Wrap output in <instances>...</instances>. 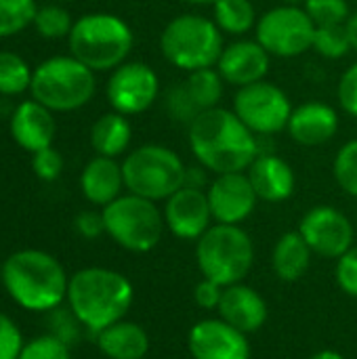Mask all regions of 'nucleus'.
I'll list each match as a JSON object with an SVG mask.
<instances>
[{
  "instance_id": "f704fd0d",
  "label": "nucleus",
  "mask_w": 357,
  "mask_h": 359,
  "mask_svg": "<svg viewBox=\"0 0 357 359\" xmlns=\"http://www.w3.org/2000/svg\"><path fill=\"white\" fill-rule=\"evenodd\" d=\"M46 316H48V334L57 337L59 341H63L69 347H74L80 341L84 326L78 322V318L72 313V309L67 305H61V307L48 311Z\"/></svg>"
},
{
  "instance_id": "7ed1b4c3",
  "label": "nucleus",
  "mask_w": 357,
  "mask_h": 359,
  "mask_svg": "<svg viewBox=\"0 0 357 359\" xmlns=\"http://www.w3.org/2000/svg\"><path fill=\"white\" fill-rule=\"evenodd\" d=\"M133 303L135 286L116 269L82 267L69 276L65 305L90 334L124 320Z\"/></svg>"
},
{
  "instance_id": "a19ab883",
  "label": "nucleus",
  "mask_w": 357,
  "mask_h": 359,
  "mask_svg": "<svg viewBox=\"0 0 357 359\" xmlns=\"http://www.w3.org/2000/svg\"><path fill=\"white\" fill-rule=\"evenodd\" d=\"M221 297H223V286L208 280V278H202L196 288H194V301L200 309H206V311H217L219 309V303H221Z\"/></svg>"
},
{
  "instance_id": "c756f323",
  "label": "nucleus",
  "mask_w": 357,
  "mask_h": 359,
  "mask_svg": "<svg viewBox=\"0 0 357 359\" xmlns=\"http://www.w3.org/2000/svg\"><path fill=\"white\" fill-rule=\"evenodd\" d=\"M32 25L42 38L59 40V38L69 36V32L74 27V19H72L69 11L63 8L61 4H44V6H38Z\"/></svg>"
},
{
  "instance_id": "aec40b11",
  "label": "nucleus",
  "mask_w": 357,
  "mask_h": 359,
  "mask_svg": "<svg viewBox=\"0 0 357 359\" xmlns=\"http://www.w3.org/2000/svg\"><path fill=\"white\" fill-rule=\"evenodd\" d=\"M8 130H11L13 141L21 149L36 154L53 145L57 122L48 107L38 103L36 99H27L15 107L11 122H8Z\"/></svg>"
},
{
  "instance_id": "f8f14e48",
  "label": "nucleus",
  "mask_w": 357,
  "mask_h": 359,
  "mask_svg": "<svg viewBox=\"0 0 357 359\" xmlns=\"http://www.w3.org/2000/svg\"><path fill=\"white\" fill-rule=\"evenodd\" d=\"M160 95V78L143 61H124L118 65L105 86V97L114 111L139 116L147 111Z\"/></svg>"
},
{
  "instance_id": "20e7f679",
  "label": "nucleus",
  "mask_w": 357,
  "mask_h": 359,
  "mask_svg": "<svg viewBox=\"0 0 357 359\" xmlns=\"http://www.w3.org/2000/svg\"><path fill=\"white\" fill-rule=\"evenodd\" d=\"M67 46L69 55L93 72H114L128 59L135 46V34L114 13H86L74 21Z\"/></svg>"
},
{
  "instance_id": "c85d7f7f",
  "label": "nucleus",
  "mask_w": 357,
  "mask_h": 359,
  "mask_svg": "<svg viewBox=\"0 0 357 359\" xmlns=\"http://www.w3.org/2000/svg\"><path fill=\"white\" fill-rule=\"evenodd\" d=\"M36 0H0V38L21 34L34 23Z\"/></svg>"
},
{
  "instance_id": "6ab92c4d",
  "label": "nucleus",
  "mask_w": 357,
  "mask_h": 359,
  "mask_svg": "<svg viewBox=\"0 0 357 359\" xmlns=\"http://www.w3.org/2000/svg\"><path fill=\"white\" fill-rule=\"evenodd\" d=\"M219 318L238 328L244 334L259 332L269 320L267 301L259 290L240 282L234 286L223 288V297L217 309Z\"/></svg>"
},
{
  "instance_id": "a18cd8bd",
  "label": "nucleus",
  "mask_w": 357,
  "mask_h": 359,
  "mask_svg": "<svg viewBox=\"0 0 357 359\" xmlns=\"http://www.w3.org/2000/svg\"><path fill=\"white\" fill-rule=\"evenodd\" d=\"M284 4H290V6H303L305 0H282Z\"/></svg>"
},
{
  "instance_id": "a211bd4d",
  "label": "nucleus",
  "mask_w": 357,
  "mask_h": 359,
  "mask_svg": "<svg viewBox=\"0 0 357 359\" xmlns=\"http://www.w3.org/2000/svg\"><path fill=\"white\" fill-rule=\"evenodd\" d=\"M339 111L322 101H307L292 109L286 133L303 147H318L332 141L339 133Z\"/></svg>"
},
{
  "instance_id": "5701e85b",
  "label": "nucleus",
  "mask_w": 357,
  "mask_h": 359,
  "mask_svg": "<svg viewBox=\"0 0 357 359\" xmlns=\"http://www.w3.org/2000/svg\"><path fill=\"white\" fill-rule=\"evenodd\" d=\"M95 343L105 359H145L151 347L147 330L126 318L97 332Z\"/></svg>"
},
{
  "instance_id": "a878e982",
  "label": "nucleus",
  "mask_w": 357,
  "mask_h": 359,
  "mask_svg": "<svg viewBox=\"0 0 357 359\" xmlns=\"http://www.w3.org/2000/svg\"><path fill=\"white\" fill-rule=\"evenodd\" d=\"M223 78L217 67H204L189 72L185 80H181L189 101L194 107L202 114L206 109L219 107L221 97H223Z\"/></svg>"
},
{
  "instance_id": "c03bdc74",
  "label": "nucleus",
  "mask_w": 357,
  "mask_h": 359,
  "mask_svg": "<svg viewBox=\"0 0 357 359\" xmlns=\"http://www.w3.org/2000/svg\"><path fill=\"white\" fill-rule=\"evenodd\" d=\"M185 4H194V6H204V4H215L217 0H181Z\"/></svg>"
},
{
  "instance_id": "37998d69",
  "label": "nucleus",
  "mask_w": 357,
  "mask_h": 359,
  "mask_svg": "<svg viewBox=\"0 0 357 359\" xmlns=\"http://www.w3.org/2000/svg\"><path fill=\"white\" fill-rule=\"evenodd\" d=\"M309 359H347L343 353L335 351V349H322L318 353H314Z\"/></svg>"
},
{
  "instance_id": "2eb2a0df",
  "label": "nucleus",
  "mask_w": 357,
  "mask_h": 359,
  "mask_svg": "<svg viewBox=\"0 0 357 359\" xmlns=\"http://www.w3.org/2000/svg\"><path fill=\"white\" fill-rule=\"evenodd\" d=\"M164 225L183 242H198L215 223L206 189L183 185L168 200H164Z\"/></svg>"
},
{
  "instance_id": "dca6fc26",
  "label": "nucleus",
  "mask_w": 357,
  "mask_h": 359,
  "mask_svg": "<svg viewBox=\"0 0 357 359\" xmlns=\"http://www.w3.org/2000/svg\"><path fill=\"white\" fill-rule=\"evenodd\" d=\"M215 223L242 225L257 208V194L246 172L217 175L206 189Z\"/></svg>"
},
{
  "instance_id": "393cba45",
  "label": "nucleus",
  "mask_w": 357,
  "mask_h": 359,
  "mask_svg": "<svg viewBox=\"0 0 357 359\" xmlns=\"http://www.w3.org/2000/svg\"><path fill=\"white\" fill-rule=\"evenodd\" d=\"M133 141V126L128 116L118 111H107L95 120L90 126V147L97 156L120 158L128 151Z\"/></svg>"
},
{
  "instance_id": "f03ea898",
  "label": "nucleus",
  "mask_w": 357,
  "mask_h": 359,
  "mask_svg": "<svg viewBox=\"0 0 357 359\" xmlns=\"http://www.w3.org/2000/svg\"><path fill=\"white\" fill-rule=\"evenodd\" d=\"M0 284L19 309L48 313L65 305L69 273L55 255L40 248H23L2 261Z\"/></svg>"
},
{
  "instance_id": "4be33fe9",
  "label": "nucleus",
  "mask_w": 357,
  "mask_h": 359,
  "mask_svg": "<svg viewBox=\"0 0 357 359\" xmlns=\"http://www.w3.org/2000/svg\"><path fill=\"white\" fill-rule=\"evenodd\" d=\"M122 164L116 158L95 156L80 172V191L95 208H105L124 191Z\"/></svg>"
},
{
  "instance_id": "412c9836",
  "label": "nucleus",
  "mask_w": 357,
  "mask_h": 359,
  "mask_svg": "<svg viewBox=\"0 0 357 359\" xmlns=\"http://www.w3.org/2000/svg\"><path fill=\"white\" fill-rule=\"evenodd\" d=\"M259 200L280 204L292 198L297 189V175L292 166L276 154H259L246 170Z\"/></svg>"
},
{
  "instance_id": "bb28decb",
  "label": "nucleus",
  "mask_w": 357,
  "mask_h": 359,
  "mask_svg": "<svg viewBox=\"0 0 357 359\" xmlns=\"http://www.w3.org/2000/svg\"><path fill=\"white\" fill-rule=\"evenodd\" d=\"M213 21L223 34L244 36L255 29L259 17L252 0H217L213 4Z\"/></svg>"
},
{
  "instance_id": "423d86ee",
  "label": "nucleus",
  "mask_w": 357,
  "mask_h": 359,
  "mask_svg": "<svg viewBox=\"0 0 357 359\" xmlns=\"http://www.w3.org/2000/svg\"><path fill=\"white\" fill-rule=\"evenodd\" d=\"M223 48V32L213 19L198 13L173 17L160 34L162 57L187 74L204 67H217Z\"/></svg>"
},
{
  "instance_id": "b1692460",
  "label": "nucleus",
  "mask_w": 357,
  "mask_h": 359,
  "mask_svg": "<svg viewBox=\"0 0 357 359\" xmlns=\"http://www.w3.org/2000/svg\"><path fill=\"white\" fill-rule=\"evenodd\" d=\"M311 259H314V252L309 244L305 242V238L299 233V229L286 231L274 244L271 269L280 282L295 284L301 278H305V273L311 267Z\"/></svg>"
},
{
  "instance_id": "ea45409f",
  "label": "nucleus",
  "mask_w": 357,
  "mask_h": 359,
  "mask_svg": "<svg viewBox=\"0 0 357 359\" xmlns=\"http://www.w3.org/2000/svg\"><path fill=\"white\" fill-rule=\"evenodd\" d=\"M74 229L84 240H97L105 233V221L101 210H82L74 219Z\"/></svg>"
},
{
  "instance_id": "c9c22d12",
  "label": "nucleus",
  "mask_w": 357,
  "mask_h": 359,
  "mask_svg": "<svg viewBox=\"0 0 357 359\" xmlns=\"http://www.w3.org/2000/svg\"><path fill=\"white\" fill-rule=\"evenodd\" d=\"M25 345V337L19 324L0 309V359H19Z\"/></svg>"
},
{
  "instance_id": "6e6552de",
  "label": "nucleus",
  "mask_w": 357,
  "mask_h": 359,
  "mask_svg": "<svg viewBox=\"0 0 357 359\" xmlns=\"http://www.w3.org/2000/svg\"><path fill=\"white\" fill-rule=\"evenodd\" d=\"M122 175L128 194L151 202H164L185 185L187 166L175 149L147 143L126 154L122 160Z\"/></svg>"
},
{
  "instance_id": "f257e3e1",
  "label": "nucleus",
  "mask_w": 357,
  "mask_h": 359,
  "mask_svg": "<svg viewBox=\"0 0 357 359\" xmlns=\"http://www.w3.org/2000/svg\"><path fill=\"white\" fill-rule=\"evenodd\" d=\"M187 141L198 164L215 175L246 172L261 154L257 135L234 114L213 107L187 126Z\"/></svg>"
},
{
  "instance_id": "1a4fd4ad",
  "label": "nucleus",
  "mask_w": 357,
  "mask_h": 359,
  "mask_svg": "<svg viewBox=\"0 0 357 359\" xmlns=\"http://www.w3.org/2000/svg\"><path fill=\"white\" fill-rule=\"evenodd\" d=\"M101 212L105 221V236L133 255L151 252L166 229L164 215L158 204L135 194H122L101 208Z\"/></svg>"
},
{
  "instance_id": "cd10ccee",
  "label": "nucleus",
  "mask_w": 357,
  "mask_h": 359,
  "mask_svg": "<svg viewBox=\"0 0 357 359\" xmlns=\"http://www.w3.org/2000/svg\"><path fill=\"white\" fill-rule=\"evenodd\" d=\"M34 69L29 63L11 50H0V95L17 97L32 86Z\"/></svg>"
},
{
  "instance_id": "de8ad7c7",
  "label": "nucleus",
  "mask_w": 357,
  "mask_h": 359,
  "mask_svg": "<svg viewBox=\"0 0 357 359\" xmlns=\"http://www.w3.org/2000/svg\"><path fill=\"white\" fill-rule=\"evenodd\" d=\"M59 2H69V0H59Z\"/></svg>"
},
{
  "instance_id": "473e14b6",
  "label": "nucleus",
  "mask_w": 357,
  "mask_h": 359,
  "mask_svg": "<svg viewBox=\"0 0 357 359\" xmlns=\"http://www.w3.org/2000/svg\"><path fill=\"white\" fill-rule=\"evenodd\" d=\"M303 8L311 17L316 27L343 25L351 17V8L347 0H305Z\"/></svg>"
},
{
  "instance_id": "58836bf2",
  "label": "nucleus",
  "mask_w": 357,
  "mask_h": 359,
  "mask_svg": "<svg viewBox=\"0 0 357 359\" xmlns=\"http://www.w3.org/2000/svg\"><path fill=\"white\" fill-rule=\"evenodd\" d=\"M337 99L347 116L357 118V61L343 72L337 86Z\"/></svg>"
},
{
  "instance_id": "9b49d317",
  "label": "nucleus",
  "mask_w": 357,
  "mask_h": 359,
  "mask_svg": "<svg viewBox=\"0 0 357 359\" xmlns=\"http://www.w3.org/2000/svg\"><path fill=\"white\" fill-rule=\"evenodd\" d=\"M231 109L255 135L269 137L286 130L295 107L284 88L269 80H259L236 90Z\"/></svg>"
},
{
  "instance_id": "2f4dec72",
  "label": "nucleus",
  "mask_w": 357,
  "mask_h": 359,
  "mask_svg": "<svg viewBox=\"0 0 357 359\" xmlns=\"http://www.w3.org/2000/svg\"><path fill=\"white\" fill-rule=\"evenodd\" d=\"M332 175L347 196L357 198V139L347 141L337 151L332 162Z\"/></svg>"
},
{
  "instance_id": "0eeeda50",
  "label": "nucleus",
  "mask_w": 357,
  "mask_h": 359,
  "mask_svg": "<svg viewBox=\"0 0 357 359\" xmlns=\"http://www.w3.org/2000/svg\"><path fill=\"white\" fill-rule=\"evenodd\" d=\"M97 90L95 72L74 55H57L34 67L29 95L50 111H76L84 107Z\"/></svg>"
},
{
  "instance_id": "ddd939ff",
  "label": "nucleus",
  "mask_w": 357,
  "mask_h": 359,
  "mask_svg": "<svg viewBox=\"0 0 357 359\" xmlns=\"http://www.w3.org/2000/svg\"><path fill=\"white\" fill-rule=\"evenodd\" d=\"M299 233L311 252L322 259L339 261L356 244V229L349 217L328 204L309 208L299 223Z\"/></svg>"
},
{
  "instance_id": "4468645a",
  "label": "nucleus",
  "mask_w": 357,
  "mask_h": 359,
  "mask_svg": "<svg viewBox=\"0 0 357 359\" xmlns=\"http://www.w3.org/2000/svg\"><path fill=\"white\" fill-rule=\"evenodd\" d=\"M187 351L191 359H250L248 334L240 332L221 318H204L187 332Z\"/></svg>"
},
{
  "instance_id": "79ce46f5",
  "label": "nucleus",
  "mask_w": 357,
  "mask_h": 359,
  "mask_svg": "<svg viewBox=\"0 0 357 359\" xmlns=\"http://www.w3.org/2000/svg\"><path fill=\"white\" fill-rule=\"evenodd\" d=\"M347 32H349V40H351V46L353 50H357V11L351 13V17L347 19Z\"/></svg>"
},
{
  "instance_id": "72a5a7b5",
  "label": "nucleus",
  "mask_w": 357,
  "mask_h": 359,
  "mask_svg": "<svg viewBox=\"0 0 357 359\" xmlns=\"http://www.w3.org/2000/svg\"><path fill=\"white\" fill-rule=\"evenodd\" d=\"M19 359H72V347L57 337L44 332L25 341Z\"/></svg>"
},
{
  "instance_id": "e433bc0d",
  "label": "nucleus",
  "mask_w": 357,
  "mask_h": 359,
  "mask_svg": "<svg viewBox=\"0 0 357 359\" xmlns=\"http://www.w3.org/2000/svg\"><path fill=\"white\" fill-rule=\"evenodd\" d=\"M32 170L42 183H53L63 172V156L50 145L32 154Z\"/></svg>"
},
{
  "instance_id": "39448f33",
  "label": "nucleus",
  "mask_w": 357,
  "mask_h": 359,
  "mask_svg": "<svg viewBox=\"0 0 357 359\" xmlns=\"http://www.w3.org/2000/svg\"><path fill=\"white\" fill-rule=\"evenodd\" d=\"M194 255L202 278L223 288L244 282L255 267V242L242 225L213 223L196 242Z\"/></svg>"
},
{
  "instance_id": "9d476101",
  "label": "nucleus",
  "mask_w": 357,
  "mask_h": 359,
  "mask_svg": "<svg viewBox=\"0 0 357 359\" xmlns=\"http://www.w3.org/2000/svg\"><path fill=\"white\" fill-rule=\"evenodd\" d=\"M316 23L303 6L280 4L263 13L255 25V40L280 59L301 57L314 46Z\"/></svg>"
},
{
  "instance_id": "f3484780",
  "label": "nucleus",
  "mask_w": 357,
  "mask_h": 359,
  "mask_svg": "<svg viewBox=\"0 0 357 359\" xmlns=\"http://www.w3.org/2000/svg\"><path fill=\"white\" fill-rule=\"evenodd\" d=\"M271 65V55L257 40H238L223 48L217 69L227 84L248 86L265 80Z\"/></svg>"
},
{
  "instance_id": "7c9ffc66",
  "label": "nucleus",
  "mask_w": 357,
  "mask_h": 359,
  "mask_svg": "<svg viewBox=\"0 0 357 359\" xmlns=\"http://www.w3.org/2000/svg\"><path fill=\"white\" fill-rule=\"evenodd\" d=\"M311 48L318 55L326 57V59H343L345 55H349V50H353L347 25L343 23V25H322V27H316L314 46Z\"/></svg>"
},
{
  "instance_id": "49530a36",
  "label": "nucleus",
  "mask_w": 357,
  "mask_h": 359,
  "mask_svg": "<svg viewBox=\"0 0 357 359\" xmlns=\"http://www.w3.org/2000/svg\"><path fill=\"white\" fill-rule=\"evenodd\" d=\"M0 282H2V263H0Z\"/></svg>"
},
{
  "instance_id": "4c0bfd02",
  "label": "nucleus",
  "mask_w": 357,
  "mask_h": 359,
  "mask_svg": "<svg viewBox=\"0 0 357 359\" xmlns=\"http://www.w3.org/2000/svg\"><path fill=\"white\" fill-rule=\"evenodd\" d=\"M335 278H337L339 288H341L347 297L357 299V244H353V246L337 261Z\"/></svg>"
}]
</instances>
